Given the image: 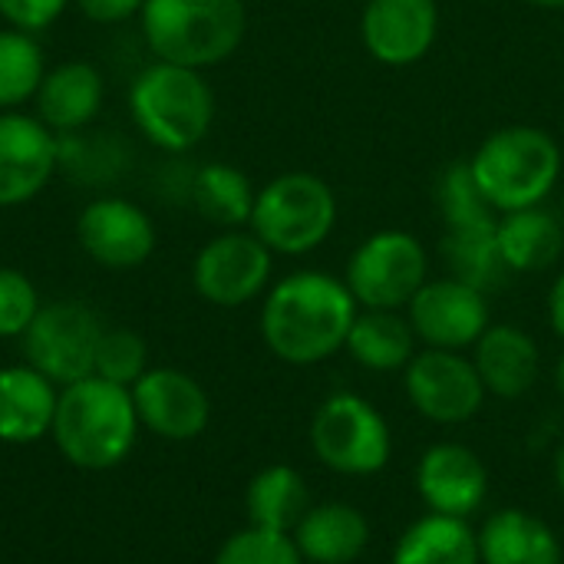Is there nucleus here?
I'll return each instance as SVG.
<instances>
[{
  "label": "nucleus",
  "instance_id": "nucleus-18",
  "mask_svg": "<svg viewBox=\"0 0 564 564\" xmlns=\"http://www.w3.org/2000/svg\"><path fill=\"white\" fill-rule=\"evenodd\" d=\"M106 83L102 73L86 59H66L53 69H46L33 102L36 119L50 126L56 135L83 132L102 109Z\"/></svg>",
  "mask_w": 564,
  "mask_h": 564
},
{
  "label": "nucleus",
  "instance_id": "nucleus-27",
  "mask_svg": "<svg viewBox=\"0 0 564 564\" xmlns=\"http://www.w3.org/2000/svg\"><path fill=\"white\" fill-rule=\"evenodd\" d=\"M188 195H192V205L198 208V215L208 218L212 225L241 228L251 221L258 188L251 185V178L241 169H235L228 162H208L192 175Z\"/></svg>",
  "mask_w": 564,
  "mask_h": 564
},
{
  "label": "nucleus",
  "instance_id": "nucleus-28",
  "mask_svg": "<svg viewBox=\"0 0 564 564\" xmlns=\"http://www.w3.org/2000/svg\"><path fill=\"white\" fill-rule=\"evenodd\" d=\"M440 251H443L449 278L473 284L482 294L502 288L509 278V268L496 241V221L476 225V228H446Z\"/></svg>",
  "mask_w": 564,
  "mask_h": 564
},
{
  "label": "nucleus",
  "instance_id": "nucleus-21",
  "mask_svg": "<svg viewBox=\"0 0 564 564\" xmlns=\"http://www.w3.org/2000/svg\"><path fill=\"white\" fill-rule=\"evenodd\" d=\"M304 564H354L370 549V522L350 502H321L291 532Z\"/></svg>",
  "mask_w": 564,
  "mask_h": 564
},
{
  "label": "nucleus",
  "instance_id": "nucleus-34",
  "mask_svg": "<svg viewBox=\"0 0 564 564\" xmlns=\"http://www.w3.org/2000/svg\"><path fill=\"white\" fill-rule=\"evenodd\" d=\"M73 0H0V20L23 33H40L53 26Z\"/></svg>",
  "mask_w": 564,
  "mask_h": 564
},
{
  "label": "nucleus",
  "instance_id": "nucleus-8",
  "mask_svg": "<svg viewBox=\"0 0 564 564\" xmlns=\"http://www.w3.org/2000/svg\"><path fill=\"white\" fill-rule=\"evenodd\" d=\"M344 281L360 307L406 311L416 291L430 281V254L413 231L383 228L350 251Z\"/></svg>",
  "mask_w": 564,
  "mask_h": 564
},
{
  "label": "nucleus",
  "instance_id": "nucleus-3",
  "mask_svg": "<svg viewBox=\"0 0 564 564\" xmlns=\"http://www.w3.org/2000/svg\"><path fill=\"white\" fill-rule=\"evenodd\" d=\"M473 178L496 215L545 205L562 178L558 139L539 126H502L469 159Z\"/></svg>",
  "mask_w": 564,
  "mask_h": 564
},
{
  "label": "nucleus",
  "instance_id": "nucleus-9",
  "mask_svg": "<svg viewBox=\"0 0 564 564\" xmlns=\"http://www.w3.org/2000/svg\"><path fill=\"white\" fill-rule=\"evenodd\" d=\"M99 314L83 301H53L43 304L20 337L23 357L56 387H69L93 373L96 347L102 337Z\"/></svg>",
  "mask_w": 564,
  "mask_h": 564
},
{
  "label": "nucleus",
  "instance_id": "nucleus-29",
  "mask_svg": "<svg viewBox=\"0 0 564 564\" xmlns=\"http://www.w3.org/2000/svg\"><path fill=\"white\" fill-rule=\"evenodd\" d=\"M46 76V56L36 33L0 26V112L36 96Z\"/></svg>",
  "mask_w": 564,
  "mask_h": 564
},
{
  "label": "nucleus",
  "instance_id": "nucleus-10",
  "mask_svg": "<svg viewBox=\"0 0 564 564\" xmlns=\"http://www.w3.org/2000/svg\"><path fill=\"white\" fill-rule=\"evenodd\" d=\"M274 251L248 228H225L192 261V288L215 307H245L268 294Z\"/></svg>",
  "mask_w": 564,
  "mask_h": 564
},
{
  "label": "nucleus",
  "instance_id": "nucleus-12",
  "mask_svg": "<svg viewBox=\"0 0 564 564\" xmlns=\"http://www.w3.org/2000/svg\"><path fill=\"white\" fill-rule=\"evenodd\" d=\"M420 344L436 350H473L489 330V294L456 278H430L406 307Z\"/></svg>",
  "mask_w": 564,
  "mask_h": 564
},
{
  "label": "nucleus",
  "instance_id": "nucleus-36",
  "mask_svg": "<svg viewBox=\"0 0 564 564\" xmlns=\"http://www.w3.org/2000/svg\"><path fill=\"white\" fill-rule=\"evenodd\" d=\"M549 324L555 330V337L564 340V268L558 271L552 291H549Z\"/></svg>",
  "mask_w": 564,
  "mask_h": 564
},
{
  "label": "nucleus",
  "instance_id": "nucleus-5",
  "mask_svg": "<svg viewBox=\"0 0 564 564\" xmlns=\"http://www.w3.org/2000/svg\"><path fill=\"white\" fill-rule=\"evenodd\" d=\"M129 116L145 142L169 155L192 152L215 122V93L202 69L149 63L129 86Z\"/></svg>",
  "mask_w": 564,
  "mask_h": 564
},
{
  "label": "nucleus",
  "instance_id": "nucleus-4",
  "mask_svg": "<svg viewBox=\"0 0 564 564\" xmlns=\"http://www.w3.org/2000/svg\"><path fill=\"white\" fill-rule=\"evenodd\" d=\"M139 26L155 59L212 69L245 43L248 10L245 0H145Z\"/></svg>",
  "mask_w": 564,
  "mask_h": 564
},
{
  "label": "nucleus",
  "instance_id": "nucleus-1",
  "mask_svg": "<svg viewBox=\"0 0 564 564\" xmlns=\"http://www.w3.org/2000/svg\"><path fill=\"white\" fill-rule=\"evenodd\" d=\"M360 304L344 278L327 271H294L268 288L261 304V340L291 367H317L347 344Z\"/></svg>",
  "mask_w": 564,
  "mask_h": 564
},
{
  "label": "nucleus",
  "instance_id": "nucleus-16",
  "mask_svg": "<svg viewBox=\"0 0 564 564\" xmlns=\"http://www.w3.org/2000/svg\"><path fill=\"white\" fill-rule=\"evenodd\" d=\"M360 40L370 59L403 69L426 59L440 40L436 0H367L360 13Z\"/></svg>",
  "mask_w": 564,
  "mask_h": 564
},
{
  "label": "nucleus",
  "instance_id": "nucleus-37",
  "mask_svg": "<svg viewBox=\"0 0 564 564\" xmlns=\"http://www.w3.org/2000/svg\"><path fill=\"white\" fill-rule=\"evenodd\" d=\"M552 476H555V486H558V492L564 496V440L562 446L555 449V463H552Z\"/></svg>",
  "mask_w": 564,
  "mask_h": 564
},
{
  "label": "nucleus",
  "instance_id": "nucleus-7",
  "mask_svg": "<svg viewBox=\"0 0 564 564\" xmlns=\"http://www.w3.org/2000/svg\"><path fill=\"white\" fill-rule=\"evenodd\" d=\"M311 449L337 476L367 479L387 469L393 433L387 416L360 393H330L311 420Z\"/></svg>",
  "mask_w": 564,
  "mask_h": 564
},
{
  "label": "nucleus",
  "instance_id": "nucleus-17",
  "mask_svg": "<svg viewBox=\"0 0 564 564\" xmlns=\"http://www.w3.org/2000/svg\"><path fill=\"white\" fill-rule=\"evenodd\" d=\"M416 492L426 512L469 519L486 506L489 469L476 449L463 443H436L416 463Z\"/></svg>",
  "mask_w": 564,
  "mask_h": 564
},
{
  "label": "nucleus",
  "instance_id": "nucleus-13",
  "mask_svg": "<svg viewBox=\"0 0 564 564\" xmlns=\"http://www.w3.org/2000/svg\"><path fill=\"white\" fill-rule=\"evenodd\" d=\"M76 241L99 268L132 271L155 251V221L129 198L102 195L93 198L76 218Z\"/></svg>",
  "mask_w": 564,
  "mask_h": 564
},
{
  "label": "nucleus",
  "instance_id": "nucleus-31",
  "mask_svg": "<svg viewBox=\"0 0 564 564\" xmlns=\"http://www.w3.org/2000/svg\"><path fill=\"white\" fill-rule=\"evenodd\" d=\"M145 370H149V347L135 330H129V327L102 330L99 347H96V367H93L96 377L132 390V383Z\"/></svg>",
  "mask_w": 564,
  "mask_h": 564
},
{
  "label": "nucleus",
  "instance_id": "nucleus-30",
  "mask_svg": "<svg viewBox=\"0 0 564 564\" xmlns=\"http://www.w3.org/2000/svg\"><path fill=\"white\" fill-rule=\"evenodd\" d=\"M436 202L443 212L446 228H476V225H492L499 221V215L492 212V205L486 202V195L479 192L469 159L453 162L436 188Z\"/></svg>",
  "mask_w": 564,
  "mask_h": 564
},
{
  "label": "nucleus",
  "instance_id": "nucleus-19",
  "mask_svg": "<svg viewBox=\"0 0 564 564\" xmlns=\"http://www.w3.org/2000/svg\"><path fill=\"white\" fill-rule=\"evenodd\" d=\"M473 364L486 383V393L499 400H519L539 380L542 350L529 330L516 324H489L473 347Z\"/></svg>",
  "mask_w": 564,
  "mask_h": 564
},
{
  "label": "nucleus",
  "instance_id": "nucleus-39",
  "mask_svg": "<svg viewBox=\"0 0 564 564\" xmlns=\"http://www.w3.org/2000/svg\"><path fill=\"white\" fill-rule=\"evenodd\" d=\"M525 3H532L539 10H564V0H525Z\"/></svg>",
  "mask_w": 564,
  "mask_h": 564
},
{
  "label": "nucleus",
  "instance_id": "nucleus-35",
  "mask_svg": "<svg viewBox=\"0 0 564 564\" xmlns=\"http://www.w3.org/2000/svg\"><path fill=\"white\" fill-rule=\"evenodd\" d=\"M73 3L79 7V13H83L86 20L102 23V26H109V23H126V20L139 17L142 7H145V0H73Z\"/></svg>",
  "mask_w": 564,
  "mask_h": 564
},
{
  "label": "nucleus",
  "instance_id": "nucleus-32",
  "mask_svg": "<svg viewBox=\"0 0 564 564\" xmlns=\"http://www.w3.org/2000/svg\"><path fill=\"white\" fill-rule=\"evenodd\" d=\"M215 564H304L288 532L248 525L221 542Z\"/></svg>",
  "mask_w": 564,
  "mask_h": 564
},
{
  "label": "nucleus",
  "instance_id": "nucleus-6",
  "mask_svg": "<svg viewBox=\"0 0 564 564\" xmlns=\"http://www.w3.org/2000/svg\"><path fill=\"white\" fill-rule=\"evenodd\" d=\"M337 195L314 172H284L258 188L248 228L284 258L317 251L337 228Z\"/></svg>",
  "mask_w": 564,
  "mask_h": 564
},
{
  "label": "nucleus",
  "instance_id": "nucleus-15",
  "mask_svg": "<svg viewBox=\"0 0 564 564\" xmlns=\"http://www.w3.org/2000/svg\"><path fill=\"white\" fill-rule=\"evenodd\" d=\"M139 423L165 443H188L208 430L212 400L205 387L175 367H149L132 383Z\"/></svg>",
  "mask_w": 564,
  "mask_h": 564
},
{
  "label": "nucleus",
  "instance_id": "nucleus-11",
  "mask_svg": "<svg viewBox=\"0 0 564 564\" xmlns=\"http://www.w3.org/2000/svg\"><path fill=\"white\" fill-rule=\"evenodd\" d=\"M403 390L413 410L440 426H459L479 416L486 383L463 350H420L403 370Z\"/></svg>",
  "mask_w": 564,
  "mask_h": 564
},
{
  "label": "nucleus",
  "instance_id": "nucleus-2",
  "mask_svg": "<svg viewBox=\"0 0 564 564\" xmlns=\"http://www.w3.org/2000/svg\"><path fill=\"white\" fill-rule=\"evenodd\" d=\"M139 413L132 390L109 383L96 373L59 387L53 443L59 456L83 473H106L129 459L139 440Z\"/></svg>",
  "mask_w": 564,
  "mask_h": 564
},
{
  "label": "nucleus",
  "instance_id": "nucleus-20",
  "mask_svg": "<svg viewBox=\"0 0 564 564\" xmlns=\"http://www.w3.org/2000/svg\"><path fill=\"white\" fill-rule=\"evenodd\" d=\"M59 387L30 364L0 370V443L33 446L53 430Z\"/></svg>",
  "mask_w": 564,
  "mask_h": 564
},
{
  "label": "nucleus",
  "instance_id": "nucleus-26",
  "mask_svg": "<svg viewBox=\"0 0 564 564\" xmlns=\"http://www.w3.org/2000/svg\"><path fill=\"white\" fill-rule=\"evenodd\" d=\"M311 506L314 502H311V489H307L304 476L284 463H274V466L254 473V479L245 489L248 525H258V529L291 535Z\"/></svg>",
  "mask_w": 564,
  "mask_h": 564
},
{
  "label": "nucleus",
  "instance_id": "nucleus-25",
  "mask_svg": "<svg viewBox=\"0 0 564 564\" xmlns=\"http://www.w3.org/2000/svg\"><path fill=\"white\" fill-rule=\"evenodd\" d=\"M390 564H482L469 519L426 512L393 545Z\"/></svg>",
  "mask_w": 564,
  "mask_h": 564
},
{
  "label": "nucleus",
  "instance_id": "nucleus-33",
  "mask_svg": "<svg viewBox=\"0 0 564 564\" xmlns=\"http://www.w3.org/2000/svg\"><path fill=\"white\" fill-rule=\"evenodd\" d=\"M40 307L33 281L17 268H0V340H20Z\"/></svg>",
  "mask_w": 564,
  "mask_h": 564
},
{
  "label": "nucleus",
  "instance_id": "nucleus-22",
  "mask_svg": "<svg viewBox=\"0 0 564 564\" xmlns=\"http://www.w3.org/2000/svg\"><path fill=\"white\" fill-rule=\"evenodd\" d=\"M476 535L482 564H564L558 532L525 509L492 512Z\"/></svg>",
  "mask_w": 564,
  "mask_h": 564
},
{
  "label": "nucleus",
  "instance_id": "nucleus-23",
  "mask_svg": "<svg viewBox=\"0 0 564 564\" xmlns=\"http://www.w3.org/2000/svg\"><path fill=\"white\" fill-rule=\"evenodd\" d=\"M496 241L509 274H542L564 254V228L545 205L506 212L496 221Z\"/></svg>",
  "mask_w": 564,
  "mask_h": 564
},
{
  "label": "nucleus",
  "instance_id": "nucleus-14",
  "mask_svg": "<svg viewBox=\"0 0 564 564\" xmlns=\"http://www.w3.org/2000/svg\"><path fill=\"white\" fill-rule=\"evenodd\" d=\"M59 169V135L20 109L0 112V208L33 202Z\"/></svg>",
  "mask_w": 564,
  "mask_h": 564
},
{
  "label": "nucleus",
  "instance_id": "nucleus-38",
  "mask_svg": "<svg viewBox=\"0 0 564 564\" xmlns=\"http://www.w3.org/2000/svg\"><path fill=\"white\" fill-rule=\"evenodd\" d=\"M555 390H558V397L564 400V354L558 357V364H555Z\"/></svg>",
  "mask_w": 564,
  "mask_h": 564
},
{
  "label": "nucleus",
  "instance_id": "nucleus-24",
  "mask_svg": "<svg viewBox=\"0 0 564 564\" xmlns=\"http://www.w3.org/2000/svg\"><path fill=\"white\" fill-rule=\"evenodd\" d=\"M344 350L354 364L373 373H397L416 357V334L403 311H370L360 307L347 334Z\"/></svg>",
  "mask_w": 564,
  "mask_h": 564
}]
</instances>
